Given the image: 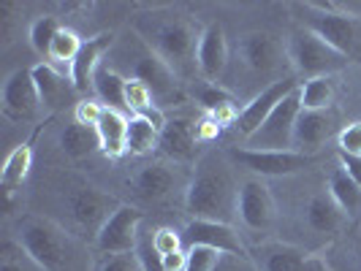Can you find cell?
Wrapping results in <instances>:
<instances>
[{
  "mask_svg": "<svg viewBox=\"0 0 361 271\" xmlns=\"http://www.w3.org/2000/svg\"><path fill=\"white\" fill-rule=\"evenodd\" d=\"M239 187L242 179L231 155L226 149H204L190 168L182 209L188 220H212V222L236 225Z\"/></svg>",
  "mask_w": 361,
  "mask_h": 271,
  "instance_id": "1",
  "label": "cell"
},
{
  "mask_svg": "<svg viewBox=\"0 0 361 271\" xmlns=\"http://www.w3.org/2000/svg\"><path fill=\"white\" fill-rule=\"evenodd\" d=\"M17 244L41 271H95V250L71 228L44 215H25L14 228Z\"/></svg>",
  "mask_w": 361,
  "mask_h": 271,
  "instance_id": "2",
  "label": "cell"
},
{
  "mask_svg": "<svg viewBox=\"0 0 361 271\" xmlns=\"http://www.w3.org/2000/svg\"><path fill=\"white\" fill-rule=\"evenodd\" d=\"M133 33L177 73L182 84L199 79V41L204 27L180 11H149L133 19Z\"/></svg>",
  "mask_w": 361,
  "mask_h": 271,
  "instance_id": "3",
  "label": "cell"
},
{
  "mask_svg": "<svg viewBox=\"0 0 361 271\" xmlns=\"http://www.w3.org/2000/svg\"><path fill=\"white\" fill-rule=\"evenodd\" d=\"M288 76H293V68H290L286 38L271 30H247L236 38L234 52H231V68L223 84H228V79H245V87H250V98H255L261 90H267Z\"/></svg>",
  "mask_w": 361,
  "mask_h": 271,
  "instance_id": "4",
  "label": "cell"
},
{
  "mask_svg": "<svg viewBox=\"0 0 361 271\" xmlns=\"http://www.w3.org/2000/svg\"><path fill=\"white\" fill-rule=\"evenodd\" d=\"M296 22L321 36L348 63L361 65V17L345 8V3H296Z\"/></svg>",
  "mask_w": 361,
  "mask_h": 271,
  "instance_id": "5",
  "label": "cell"
},
{
  "mask_svg": "<svg viewBox=\"0 0 361 271\" xmlns=\"http://www.w3.org/2000/svg\"><path fill=\"white\" fill-rule=\"evenodd\" d=\"M286 44H288L290 68H293V76L299 82L318 79V76H337L350 65L343 54L326 44L324 38L315 36L312 30L302 27V25H296L286 36Z\"/></svg>",
  "mask_w": 361,
  "mask_h": 271,
  "instance_id": "6",
  "label": "cell"
},
{
  "mask_svg": "<svg viewBox=\"0 0 361 271\" xmlns=\"http://www.w3.org/2000/svg\"><path fill=\"white\" fill-rule=\"evenodd\" d=\"M128 57L130 60L126 63V73H123L126 79L145 82L147 87L152 90V95H155V103L161 108L180 106L185 95H182V82L177 79V73L171 71L136 33H133V41H130Z\"/></svg>",
  "mask_w": 361,
  "mask_h": 271,
  "instance_id": "7",
  "label": "cell"
},
{
  "mask_svg": "<svg viewBox=\"0 0 361 271\" xmlns=\"http://www.w3.org/2000/svg\"><path fill=\"white\" fill-rule=\"evenodd\" d=\"M120 206H123V201L117 196H111L101 187H92V184L73 187L66 198V209H68V217L73 222V234L85 239L87 244H95L101 228L106 225L109 217Z\"/></svg>",
  "mask_w": 361,
  "mask_h": 271,
  "instance_id": "8",
  "label": "cell"
},
{
  "mask_svg": "<svg viewBox=\"0 0 361 271\" xmlns=\"http://www.w3.org/2000/svg\"><path fill=\"white\" fill-rule=\"evenodd\" d=\"M188 182H190V174H185V165L169 158H155L139 165L128 187L133 190V198L142 203H166L174 193H180L185 198Z\"/></svg>",
  "mask_w": 361,
  "mask_h": 271,
  "instance_id": "9",
  "label": "cell"
},
{
  "mask_svg": "<svg viewBox=\"0 0 361 271\" xmlns=\"http://www.w3.org/2000/svg\"><path fill=\"white\" fill-rule=\"evenodd\" d=\"M280 222V206L271 193L269 179L261 177H245L239 187V215L236 225L242 231L255 236H269Z\"/></svg>",
  "mask_w": 361,
  "mask_h": 271,
  "instance_id": "10",
  "label": "cell"
},
{
  "mask_svg": "<svg viewBox=\"0 0 361 271\" xmlns=\"http://www.w3.org/2000/svg\"><path fill=\"white\" fill-rule=\"evenodd\" d=\"M299 114H302V101H299V90H293L264 120V125L250 133L239 146L253 152H293V130H296Z\"/></svg>",
  "mask_w": 361,
  "mask_h": 271,
  "instance_id": "11",
  "label": "cell"
},
{
  "mask_svg": "<svg viewBox=\"0 0 361 271\" xmlns=\"http://www.w3.org/2000/svg\"><path fill=\"white\" fill-rule=\"evenodd\" d=\"M236 163L239 171H245L247 177H261V179H288L296 174H305L315 158L299 155V152H253V149H242V146H228L226 149Z\"/></svg>",
  "mask_w": 361,
  "mask_h": 271,
  "instance_id": "12",
  "label": "cell"
},
{
  "mask_svg": "<svg viewBox=\"0 0 361 271\" xmlns=\"http://www.w3.org/2000/svg\"><path fill=\"white\" fill-rule=\"evenodd\" d=\"M0 111H3V117L8 122H19V125L36 122L38 117L44 114L30 68H17L14 73L6 76L3 90H0Z\"/></svg>",
  "mask_w": 361,
  "mask_h": 271,
  "instance_id": "13",
  "label": "cell"
},
{
  "mask_svg": "<svg viewBox=\"0 0 361 271\" xmlns=\"http://www.w3.org/2000/svg\"><path fill=\"white\" fill-rule=\"evenodd\" d=\"M145 222H147V212H142V206H136V203H123L114 215L109 217L106 225L101 228V234H98L95 244H92L95 255L133 253Z\"/></svg>",
  "mask_w": 361,
  "mask_h": 271,
  "instance_id": "14",
  "label": "cell"
},
{
  "mask_svg": "<svg viewBox=\"0 0 361 271\" xmlns=\"http://www.w3.org/2000/svg\"><path fill=\"white\" fill-rule=\"evenodd\" d=\"M247 255L255 271H326L305 247L283 239H261Z\"/></svg>",
  "mask_w": 361,
  "mask_h": 271,
  "instance_id": "15",
  "label": "cell"
},
{
  "mask_svg": "<svg viewBox=\"0 0 361 271\" xmlns=\"http://www.w3.org/2000/svg\"><path fill=\"white\" fill-rule=\"evenodd\" d=\"M182 239H185V247L204 244V247L220 250L223 255H231L236 260H250V255H247L250 247L236 225L212 222V220H188L182 225Z\"/></svg>",
  "mask_w": 361,
  "mask_h": 271,
  "instance_id": "16",
  "label": "cell"
},
{
  "mask_svg": "<svg viewBox=\"0 0 361 271\" xmlns=\"http://www.w3.org/2000/svg\"><path fill=\"white\" fill-rule=\"evenodd\" d=\"M196 63H199V82L223 87L228 68H231V46H228V38L220 22L204 25Z\"/></svg>",
  "mask_w": 361,
  "mask_h": 271,
  "instance_id": "17",
  "label": "cell"
},
{
  "mask_svg": "<svg viewBox=\"0 0 361 271\" xmlns=\"http://www.w3.org/2000/svg\"><path fill=\"white\" fill-rule=\"evenodd\" d=\"M340 117L334 108L326 111H305L296 120V130H293V152L315 158L329 141H337L340 136Z\"/></svg>",
  "mask_w": 361,
  "mask_h": 271,
  "instance_id": "18",
  "label": "cell"
},
{
  "mask_svg": "<svg viewBox=\"0 0 361 271\" xmlns=\"http://www.w3.org/2000/svg\"><path fill=\"white\" fill-rule=\"evenodd\" d=\"M201 136H199V117L188 114H174L166 120V127L161 130V158L180 163H196L201 158L199 152Z\"/></svg>",
  "mask_w": 361,
  "mask_h": 271,
  "instance_id": "19",
  "label": "cell"
},
{
  "mask_svg": "<svg viewBox=\"0 0 361 271\" xmlns=\"http://www.w3.org/2000/svg\"><path fill=\"white\" fill-rule=\"evenodd\" d=\"M33 82L38 87V98H41V108H44V117H49L54 111H63V108H76V103L82 101L79 92L73 87L71 76L60 68H54L52 63H36L33 68Z\"/></svg>",
  "mask_w": 361,
  "mask_h": 271,
  "instance_id": "20",
  "label": "cell"
},
{
  "mask_svg": "<svg viewBox=\"0 0 361 271\" xmlns=\"http://www.w3.org/2000/svg\"><path fill=\"white\" fill-rule=\"evenodd\" d=\"M299 84H302V82H299L296 76H288V79H283V82L271 84V87H267V90H261L255 98H250V101L242 106L239 120H236V133L242 136V141L264 125V120H267L271 111L288 98L290 92L299 90Z\"/></svg>",
  "mask_w": 361,
  "mask_h": 271,
  "instance_id": "21",
  "label": "cell"
},
{
  "mask_svg": "<svg viewBox=\"0 0 361 271\" xmlns=\"http://www.w3.org/2000/svg\"><path fill=\"white\" fill-rule=\"evenodd\" d=\"M114 46V33H98V36L85 38L82 49L76 54V60L68 68L73 87L82 98H92V82H95V73L104 65L109 49Z\"/></svg>",
  "mask_w": 361,
  "mask_h": 271,
  "instance_id": "22",
  "label": "cell"
},
{
  "mask_svg": "<svg viewBox=\"0 0 361 271\" xmlns=\"http://www.w3.org/2000/svg\"><path fill=\"white\" fill-rule=\"evenodd\" d=\"M302 222L307 225V231L312 236H337L343 231L345 225L350 222L345 212L334 203L331 198V193L326 190H315V193H310L307 201L302 203Z\"/></svg>",
  "mask_w": 361,
  "mask_h": 271,
  "instance_id": "23",
  "label": "cell"
},
{
  "mask_svg": "<svg viewBox=\"0 0 361 271\" xmlns=\"http://www.w3.org/2000/svg\"><path fill=\"white\" fill-rule=\"evenodd\" d=\"M326 190L331 193L334 203L343 209L348 220H359L361 217V187H359V182L345 171V165L337 160V155H334V163H331V171L326 174Z\"/></svg>",
  "mask_w": 361,
  "mask_h": 271,
  "instance_id": "24",
  "label": "cell"
},
{
  "mask_svg": "<svg viewBox=\"0 0 361 271\" xmlns=\"http://www.w3.org/2000/svg\"><path fill=\"white\" fill-rule=\"evenodd\" d=\"M128 122L130 117L114 108H104V117L98 120L95 133L101 141V155H106L109 160H117L128 155Z\"/></svg>",
  "mask_w": 361,
  "mask_h": 271,
  "instance_id": "25",
  "label": "cell"
},
{
  "mask_svg": "<svg viewBox=\"0 0 361 271\" xmlns=\"http://www.w3.org/2000/svg\"><path fill=\"white\" fill-rule=\"evenodd\" d=\"M126 76L120 71H114L111 65H101L98 73H95V82H92V98H98L106 108H114V111H123L128 114L126 108Z\"/></svg>",
  "mask_w": 361,
  "mask_h": 271,
  "instance_id": "26",
  "label": "cell"
},
{
  "mask_svg": "<svg viewBox=\"0 0 361 271\" xmlns=\"http://www.w3.org/2000/svg\"><path fill=\"white\" fill-rule=\"evenodd\" d=\"M33 168V146L30 144H17L3 160V171H0V184L6 198L11 201V196L17 193V187H22V182L27 179Z\"/></svg>",
  "mask_w": 361,
  "mask_h": 271,
  "instance_id": "27",
  "label": "cell"
},
{
  "mask_svg": "<svg viewBox=\"0 0 361 271\" xmlns=\"http://www.w3.org/2000/svg\"><path fill=\"white\" fill-rule=\"evenodd\" d=\"M60 149L71 160H85V158H90L95 152H101V141H98L95 127L68 122V125L60 130Z\"/></svg>",
  "mask_w": 361,
  "mask_h": 271,
  "instance_id": "28",
  "label": "cell"
},
{
  "mask_svg": "<svg viewBox=\"0 0 361 271\" xmlns=\"http://www.w3.org/2000/svg\"><path fill=\"white\" fill-rule=\"evenodd\" d=\"M334 98H337V76H318L299 84V101L305 111L334 108Z\"/></svg>",
  "mask_w": 361,
  "mask_h": 271,
  "instance_id": "29",
  "label": "cell"
},
{
  "mask_svg": "<svg viewBox=\"0 0 361 271\" xmlns=\"http://www.w3.org/2000/svg\"><path fill=\"white\" fill-rule=\"evenodd\" d=\"M161 149V130L147 122L145 117H130L128 122V155L147 158Z\"/></svg>",
  "mask_w": 361,
  "mask_h": 271,
  "instance_id": "30",
  "label": "cell"
},
{
  "mask_svg": "<svg viewBox=\"0 0 361 271\" xmlns=\"http://www.w3.org/2000/svg\"><path fill=\"white\" fill-rule=\"evenodd\" d=\"M82 44H85V38L79 36L76 30H71V27H60V33L54 36L52 41V49H49V57H47V63H52L54 68H60V71L68 73V68H71V63L76 60V54H79V49H82Z\"/></svg>",
  "mask_w": 361,
  "mask_h": 271,
  "instance_id": "31",
  "label": "cell"
},
{
  "mask_svg": "<svg viewBox=\"0 0 361 271\" xmlns=\"http://www.w3.org/2000/svg\"><path fill=\"white\" fill-rule=\"evenodd\" d=\"M60 19L52 17V14H41L30 22V27H27V41H30V46L36 49L41 57H49V49H52V41L54 36L60 33Z\"/></svg>",
  "mask_w": 361,
  "mask_h": 271,
  "instance_id": "32",
  "label": "cell"
},
{
  "mask_svg": "<svg viewBox=\"0 0 361 271\" xmlns=\"http://www.w3.org/2000/svg\"><path fill=\"white\" fill-rule=\"evenodd\" d=\"M155 103V95L152 90L147 87L145 82L139 79H128L126 82V108H128V117H142L145 111H149Z\"/></svg>",
  "mask_w": 361,
  "mask_h": 271,
  "instance_id": "33",
  "label": "cell"
},
{
  "mask_svg": "<svg viewBox=\"0 0 361 271\" xmlns=\"http://www.w3.org/2000/svg\"><path fill=\"white\" fill-rule=\"evenodd\" d=\"M0 271H41L17 244V239H6L0 247Z\"/></svg>",
  "mask_w": 361,
  "mask_h": 271,
  "instance_id": "34",
  "label": "cell"
},
{
  "mask_svg": "<svg viewBox=\"0 0 361 271\" xmlns=\"http://www.w3.org/2000/svg\"><path fill=\"white\" fill-rule=\"evenodd\" d=\"M133 253H136V258H139V263H142L145 271H166L163 269V258L152 247V228L147 222L142 225V234H139V241H136V250Z\"/></svg>",
  "mask_w": 361,
  "mask_h": 271,
  "instance_id": "35",
  "label": "cell"
},
{
  "mask_svg": "<svg viewBox=\"0 0 361 271\" xmlns=\"http://www.w3.org/2000/svg\"><path fill=\"white\" fill-rule=\"evenodd\" d=\"M152 247L158 250V255H161V258L180 253V250H188V247H185V239H182V231H177V228H169V225L152 228Z\"/></svg>",
  "mask_w": 361,
  "mask_h": 271,
  "instance_id": "36",
  "label": "cell"
},
{
  "mask_svg": "<svg viewBox=\"0 0 361 271\" xmlns=\"http://www.w3.org/2000/svg\"><path fill=\"white\" fill-rule=\"evenodd\" d=\"M337 152L350 155V158H361V120L343 125L340 136H337Z\"/></svg>",
  "mask_w": 361,
  "mask_h": 271,
  "instance_id": "37",
  "label": "cell"
},
{
  "mask_svg": "<svg viewBox=\"0 0 361 271\" xmlns=\"http://www.w3.org/2000/svg\"><path fill=\"white\" fill-rule=\"evenodd\" d=\"M95 271H145L136 253H120V255H101Z\"/></svg>",
  "mask_w": 361,
  "mask_h": 271,
  "instance_id": "38",
  "label": "cell"
},
{
  "mask_svg": "<svg viewBox=\"0 0 361 271\" xmlns=\"http://www.w3.org/2000/svg\"><path fill=\"white\" fill-rule=\"evenodd\" d=\"M104 103L98 101V98H82L76 108H73V122H79V125L85 127H95L98 125V120L104 117Z\"/></svg>",
  "mask_w": 361,
  "mask_h": 271,
  "instance_id": "39",
  "label": "cell"
},
{
  "mask_svg": "<svg viewBox=\"0 0 361 271\" xmlns=\"http://www.w3.org/2000/svg\"><path fill=\"white\" fill-rule=\"evenodd\" d=\"M337 160L343 163L345 171L359 182V187H361V158H350V155H340V152H337Z\"/></svg>",
  "mask_w": 361,
  "mask_h": 271,
  "instance_id": "40",
  "label": "cell"
}]
</instances>
